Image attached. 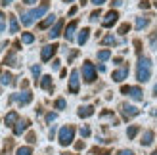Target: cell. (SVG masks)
Here are the masks:
<instances>
[{
    "instance_id": "1",
    "label": "cell",
    "mask_w": 157,
    "mask_h": 155,
    "mask_svg": "<svg viewBox=\"0 0 157 155\" xmlns=\"http://www.w3.org/2000/svg\"><path fill=\"white\" fill-rule=\"evenodd\" d=\"M151 77V59L146 56H140L138 63H136V79L140 82H147Z\"/></svg>"
},
{
    "instance_id": "2",
    "label": "cell",
    "mask_w": 157,
    "mask_h": 155,
    "mask_svg": "<svg viewBox=\"0 0 157 155\" xmlns=\"http://www.w3.org/2000/svg\"><path fill=\"white\" fill-rule=\"evenodd\" d=\"M46 12H48V4H42V6L35 8V10H31V12H27V13H23V15H21V23H23L25 27H29V25H33V23H35L38 17H42Z\"/></svg>"
},
{
    "instance_id": "3",
    "label": "cell",
    "mask_w": 157,
    "mask_h": 155,
    "mask_svg": "<svg viewBox=\"0 0 157 155\" xmlns=\"http://www.w3.org/2000/svg\"><path fill=\"white\" fill-rule=\"evenodd\" d=\"M73 138H75V127L67 125V127H63L59 130V138H58V140H59V144L63 146V148L73 144Z\"/></svg>"
},
{
    "instance_id": "4",
    "label": "cell",
    "mask_w": 157,
    "mask_h": 155,
    "mask_svg": "<svg viewBox=\"0 0 157 155\" xmlns=\"http://www.w3.org/2000/svg\"><path fill=\"white\" fill-rule=\"evenodd\" d=\"M82 77H84L86 82H94V81H96V67H94L90 61H84V65H82Z\"/></svg>"
},
{
    "instance_id": "5",
    "label": "cell",
    "mask_w": 157,
    "mask_h": 155,
    "mask_svg": "<svg viewBox=\"0 0 157 155\" xmlns=\"http://www.w3.org/2000/svg\"><path fill=\"white\" fill-rule=\"evenodd\" d=\"M12 100L17 102L19 105H27V104H31V100H33V94H31L29 90H23V92H19V94H13Z\"/></svg>"
},
{
    "instance_id": "6",
    "label": "cell",
    "mask_w": 157,
    "mask_h": 155,
    "mask_svg": "<svg viewBox=\"0 0 157 155\" xmlns=\"http://www.w3.org/2000/svg\"><path fill=\"white\" fill-rule=\"evenodd\" d=\"M121 111H123V115H124V119H132V117H136V115L140 113L138 107L130 105V104H123V105H121Z\"/></svg>"
},
{
    "instance_id": "7",
    "label": "cell",
    "mask_w": 157,
    "mask_h": 155,
    "mask_svg": "<svg viewBox=\"0 0 157 155\" xmlns=\"http://www.w3.org/2000/svg\"><path fill=\"white\" fill-rule=\"evenodd\" d=\"M59 48L58 44H50V46H44L42 48V52H40V59L42 61H48V59H52V56L56 54V50Z\"/></svg>"
},
{
    "instance_id": "8",
    "label": "cell",
    "mask_w": 157,
    "mask_h": 155,
    "mask_svg": "<svg viewBox=\"0 0 157 155\" xmlns=\"http://www.w3.org/2000/svg\"><path fill=\"white\" fill-rule=\"evenodd\" d=\"M69 92H71V94H77L78 92V71L77 69H73L71 77H69Z\"/></svg>"
},
{
    "instance_id": "9",
    "label": "cell",
    "mask_w": 157,
    "mask_h": 155,
    "mask_svg": "<svg viewBox=\"0 0 157 155\" xmlns=\"http://www.w3.org/2000/svg\"><path fill=\"white\" fill-rule=\"evenodd\" d=\"M117 17H119V13H117L115 10L107 12V13H105V17H104V21H101V25H104L105 29H107V27H113L115 23H117Z\"/></svg>"
},
{
    "instance_id": "10",
    "label": "cell",
    "mask_w": 157,
    "mask_h": 155,
    "mask_svg": "<svg viewBox=\"0 0 157 155\" xmlns=\"http://www.w3.org/2000/svg\"><path fill=\"white\" fill-rule=\"evenodd\" d=\"M127 77H128V67L123 65L121 69H117V71L113 73V81H115V82H123Z\"/></svg>"
},
{
    "instance_id": "11",
    "label": "cell",
    "mask_w": 157,
    "mask_h": 155,
    "mask_svg": "<svg viewBox=\"0 0 157 155\" xmlns=\"http://www.w3.org/2000/svg\"><path fill=\"white\" fill-rule=\"evenodd\" d=\"M61 29H63V21H56V25H54L52 29H50V33H48V36L50 38H58L59 35H61Z\"/></svg>"
},
{
    "instance_id": "12",
    "label": "cell",
    "mask_w": 157,
    "mask_h": 155,
    "mask_svg": "<svg viewBox=\"0 0 157 155\" xmlns=\"http://www.w3.org/2000/svg\"><path fill=\"white\" fill-rule=\"evenodd\" d=\"M75 29H77V21H71L69 25L65 27V33H63V36H65V40H69L71 42L73 40V35H75Z\"/></svg>"
},
{
    "instance_id": "13",
    "label": "cell",
    "mask_w": 157,
    "mask_h": 155,
    "mask_svg": "<svg viewBox=\"0 0 157 155\" xmlns=\"http://www.w3.org/2000/svg\"><path fill=\"white\" fill-rule=\"evenodd\" d=\"M77 115H78L81 119H84V117H90V115H94V107H92V105H82V107H78Z\"/></svg>"
},
{
    "instance_id": "14",
    "label": "cell",
    "mask_w": 157,
    "mask_h": 155,
    "mask_svg": "<svg viewBox=\"0 0 157 155\" xmlns=\"http://www.w3.org/2000/svg\"><path fill=\"white\" fill-rule=\"evenodd\" d=\"M27 127H29V121H17V125L13 127V134H15V136L23 134V132L27 130Z\"/></svg>"
},
{
    "instance_id": "15",
    "label": "cell",
    "mask_w": 157,
    "mask_h": 155,
    "mask_svg": "<svg viewBox=\"0 0 157 155\" xmlns=\"http://www.w3.org/2000/svg\"><path fill=\"white\" fill-rule=\"evenodd\" d=\"M38 84H40V88L44 90H52V77L50 75H44L40 81H38Z\"/></svg>"
},
{
    "instance_id": "16",
    "label": "cell",
    "mask_w": 157,
    "mask_h": 155,
    "mask_svg": "<svg viewBox=\"0 0 157 155\" xmlns=\"http://www.w3.org/2000/svg\"><path fill=\"white\" fill-rule=\"evenodd\" d=\"M15 125H17V113L10 111L6 115V127H15Z\"/></svg>"
},
{
    "instance_id": "17",
    "label": "cell",
    "mask_w": 157,
    "mask_h": 155,
    "mask_svg": "<svg viewBox=\"0 0 157 155\" xmlns=\"http://www.w3.org/2000/svg\"><path fill=\"white\" fill-rule=\"evenodd\" d=\"M128 96H132L136 102H140V100L144 98V96H142V88H140V86H130V94H128Z\"/></svg>"
},
{
    "instance_id": "18",
    "label": "cell",
    "mask_w": 157,
    "mask_h": 155,
    "mask_svg": "<svg viewBox=\"0 0 157 155\" xmlns=\"http://www.w3.org/2000/svg\"><path fill=\"white\" fill-rule=\"evenodd\" d=\"M88 36H90V29H82L81 31V33H78V38H77V40H78V44H86V40H88Z\"/></svg>"
},
{
    "instance_id": "19",
    "label": "cell",
    "mask_w": 157,
    "mask_h": 155,
    "mask_svg": "<svg viewBox=\"0 0 157 155\" xmlns=\"http://www.w3.org/2000/svg\"><path fill=\"white\" fill-rule=\"evenodd\" d=\"M140 142H142V146H150V144L153 142V132H151V130H146Z\"/></svg>"
},
{
    "instance_id": "20",
    "label": "cell",
    "mask_w": 157,
    "mask_h": 155,
    "mask_svg": "<svg viewBox=\"0 0 157 155\" xmlns=\"http://www.w3.org/2000/svg\"><path fill=\"white\" fill-rule=\"evenodd\" d=\"M54 21H56V15H48V17H46L42 23H38V29H46V27H50Z\"/></svg>"
},
{
    "instance_id": "21",
    "label": "cell",
    "mask_w": 157,
    "mask_h": 155,
    "mask_svg": "<svg viewBox=\"0 0 157 155\" xmlns=\"http://www.w3.org/2000/svg\"><path fill=\"white\" fill-rule=\"evenodd\" d=\"M147 23H150V19H147V17H136V29H138V31L146 29Z\"/></svg>"
},
{
    "instance_id": "22",
    "label": "cell",
    "mask_w": 157,
    "mask_h": 155,
    "mask_svg": "<svg viewBox=\"0 0 157 155\" xmlns=\"http://www.w3.org/2000/svg\"><path fill=\"white\" fill-rule=\"evenodd\" d=\"M101 44H104V46H113V44H117V38L113 35H107V36L101 38Z\"/></svg>"
},
{
    "instance_id": "23",
    "label": "cell",
    "mask_w": 157,
    "mask_h": 155,
    "mask_svg": "<svg viewBox=\"0 0 157 155\" xmlns=\"http://www.w3.org/2000/svg\"><path fill=\"white\" fill-rule=\"evenodd\" d=\"M17 31H19V23L13 15H10V33H17Z\"/></svg>"
},
{
    "instance_id": "24",
    "label": "cell",
    "mask_w": 157,
    "mask_h": 155,
    "mask_svg": "<svg viewBox=\"0 0 157 155\" xmlns=\"http://www.w3.org/2000/svg\"><path fill=\"white\" fill-rule=\"evenodd\" d=\"M0 82H2V84H13L15 81H13V77H12L10 73H2V79H0Z\"/></svg>"
},
{
    "instance_id": "25",
    "label": "cell",
    "mask_w": 157,
    "mask_h": 155,
    "mask_svg": "<svg viewBox=\"0 0 157 155\" xmlns=\"http://www.w3.org/2000/svg\"><path fill=\"white\" fill-rule=\"evenodd\" d=\"M21 42L23 44H31V42H35V36L31 35V33H23L21 35Z\"/></svg>"
},
{
    "instance_id": "26",
    "label": "cell",
    "mask_w": 157,
    "mask_h": 155,
    "mask_svg": "<svg viewBox=\"0 0 157 155\" xmlns=\"http://www.w3.org/2000/svg\"><path fill=\"white\" fill-rule=\"evenodd\" d=\"M4 63H6V65H12V67L19 65V63H17V59H15V56H13V54H10V56H8V58L4 59Z\"/></svg>"
},
{
    "instance_id": "27",
    "label": "cell",
    "mask_w": 157,
    "mask_h": 155,
    "mask_svg": "<svg viewBox=\"0 0 157 155\" xmlns=\"http://www.w3.org/2000/svg\"><path fill=\"white\" fill-rule=\"evenodd\" d=\"M109 56H111V52H109V50H100V52H98V59H100V61L109 59Z\"/></svg>"
},
{
    "instance_id": "28",
    "label": "cell",
    "mask_w": 157,
    "mask_h": 155,
    "mask_svg": "<svg viewBox=\"0 0 157 155\" xmlns=\"http://www.w3.org/2000/svg\"><path fill=\"white\" fill-rule=\"evenodd\" d=\"M17 155H33V149H31L29 146H23V148L17 149Z\"/></svg>"
},
{
    "instance_id": "29",
    "label": "cell",
    "mask_w": 157,
    "mask_h": 155,
    "mask_svg": "<svg viewBox=\"0 0 157 155\" xmlns=\"http://www.w3.org/2000/svg\"><path fill=\"white\" fill-rule=\"evenodd\" d=\"M150 44H151V48L157 50V31H153L151 36H150Z\"/></svg>"
},
{
    "instance_id": "30",
    "label": "cell",
    "mask_w": 157,
    "mask_h": 155,
    "mask_svg": "<svg viewBox=\"0 0 157 155\" xmlns=\"http://www.w3.org/2000/svg\"><path fill=\"white\" fill-rule=\"evenodd\" d=\"M138 134V127H128V130H127V136L130 138V140H132V138H134Z\"/></svg>"
},
{
    "instance_id": "31",
    "label": "cell",
    "mask_w": 157,
    "mask_h": 155,
    "mask_svg": "<svg viewBox=\"0 0 157 155\" xmlns=\"http://www.w3.org/2000/svg\"><path fill=\"white\" fill-rule=\"evenodd\" d=\"M65 105H67V104H65L63 98H58V100H56V109H65Z\"/></svg>"
},
{
    "instance_id": "32",
    "label": "cell",
    "mask_w": 157,
    "mask_h": 155,
    "mask_svg": "<svg viewBox=\"0 0 157 155\" xmlns=\"http://www.w3.org/2000/svg\"><path fill=\"white\" fill-rule=\"evenodd\" d=\"M128 29H130L128 23H123V25L119 27V33H121V35H127V33H128Z\"/></svg>"
},
{
    "instance_id": "33",
    "label": "cell",
    "mask_w": 157,
    "mask_h": 155,
    "mask_svg": "<svg viewBox=\"0 0 157 155\" xmlns=\"http://www.w3.org/2000/svg\"><path fill=\"white\" fill-rule=\"evenodd\" d=\"M100 15H101V12H100V10L92 12V13H90V21H98V17H100Z\"/></svg>"
},
{
    "instance_id": "34",
    "label": "cell",
    "mask_w": 157,
    "mask_h": 155,
    "mask_svg": "<svg viewBox=\"0 0 157 155\" xmlns=\"http://www.w3.org/2000/svg\"><path fill=\"white\" fill-rule=\"evenodd\" d=\"M81 136L88 138V136H90V128H88V127H82V128H81Z\"/></svg>"
},
{
    "instance_id": "35",
    "label": "cell",
    "mask_w": 157,
    "mask_h": 155,
    "mask_svg": "<svg viewBox=\"0 0 157 155\" xmlns=\"http://www.w3.org/2000/svg\"><path fill=\"white\" fill-rule=\"evenodd\" d=\"M31 71H33L35 77H38V75H40V67H38V65H33V67H31Z\"/></svg>"
},
{
    "instance_id": "36",
    "label": "cell",
    "mask_w": 157,
    "mask_h": 155,
    "mask_svg": "<svg viewBox=\"0 0 157 155\" xmlns=\"http://www.w3.org/2000/svg\"><path fill=\"white\" fill-rule=\"evenodd\" d=\"M27 142H29V144H35V142H36V136H35L33 132H29V136H27Z\"/></svg>"
},
{
    "instance_id": "37",
    "label": "cell",
    "mask_w": 157,
    "mask_h": 155,
    "mask_svg": "<svg viewBox=\"0 0 157 155\" xmlns=\"http://www.w3.org/2000/svg\"><path fill=\"white\" fill-rule=\"evenodd\" d=\"M46 121H48V123L56 121V113H48V115H46Z\"/></svg>"
},
{
    "instance_id": "38",
    "label": "cell",
    "mask_w": 157,
    "mask_h": 155,
    "mask_svg": "<svg viewBox=\"0 0 157 155\" xmlns=\"http://www.w3.org/2000/svg\"><path fill=\"white\" fill-rule=\"evenodd\" d=\"M140 8H142V10H147V8H150V2H147V0H142V2H140Z\"/></svg>"
},
{
    "instance_id": "39",
    "label": "cell",
    "mask_w": 157,
    "mask_h": 155,
    "mask_svg": "<svg viewBox=\"0 0 157 155\" xmlns=\"http://www.w3.org/2000/svg\"><path fill=\"white\" fill-rule=\"evenodd\" d=\"M90 2H92L94 6H101V4H104V2H105V0H90Z\"/></svg>"
},
{
    "instance_id": "40",
    "label": "cell",
    "mask_w": 157,
    "mask_h": 155,
    "mask_svg": "<svg viewBox=\"0 0 157 155\" xmlns=\"http://www.w3.org/2000/svg\"><path fill=\"white\" fill-rule=\"evenodd\" d=\"M84 148V142H77L75 144V149H82Z\"/></svg>"
},
{
    "instance_id": "41",
    "label": "cell",
    "mask_w": 157,
    "mask_h": 155,
    "mask_svg": "<svg viewBox=\"0 0 157 155\" xmlns=\"http://www.w3.org/2000/svg\"><path fill=\"white\" fill-rule=\"evenodd\" d=\"M121 92H123V94H130V86H123Z\"/></svg>"
},
{
    "instance_id": "42",
    "label": "cell",
    "mask_w": 157,
    "mask_h": 155,
    "mask_svg": "<svg viewBox=\"0 0 157 155\" xmlns=\"http://www.w3.org/2000/svg\"><path fill=\"white\" fill-rule=\"evenodd\" d=\"M54 69H59V59H54V63H52Z\"/></svg>"
},
{
    "instance_id": "43",
    "label": "cell",
    "mask_w": 157,
    "mask_h": 155,
    "mask_svg": "<svg viewBox=\"0 0 157 155\" xmlns=\"http://www.w3.org/2000/svg\"><path fill=\"white\" fill-rule=\"evenodd\" d=\"M117 155H134V153H132V151H127V149H124V151H119Z\"/></svg>"
},
{
    "instance_id": "44",
    "label": "cell",
    "mask_w": 157,
    "mask_h": 155,
    "mask_svg": "<svg viewBox=\"0 0 157 155\" xmlns=\"http://www.w3.org/2000/svg\"><path fill=\"white\" fill-rule=\"evenodd\" d=\"M12 2H13V0H2L0 4H2V6H8V4H12Z\"/></svg>"
},
{
    "instance_id": "45",
    "label": "cell",
    "mask_w": 157,
    "mask_h": 155,
    "mask_svg": "<svg viewBox=\"0 0 157 155\" xmlns=\"http://www.w3.org/2000/svg\"><path fill=\"white\" fill-rule=\"evenodd\" d=\"M23 2H25V4H36L38 0H23Z\"/></svg>"
},
{
    "instance_id": "46",
    "label": "cell",
    "mask_w": 157,
    "mask_h": 155,
    "mask_svg": "<svg viewBox=\"0 0 157 155\" xmlns=\"http://www.w3.org/2000/svg\"><path fill=\"white\" fill-rule=\"evenodd\" d=\"M4 29H6V25H4V21H0V33H2Z\"/></svg>"
},
{
    "instance_id": "47",
    "label": "cell",
    "mask_w": 157,
    "mask_h": 155,
    "mask_svg": "<svg viewBox=\"0 0 157 155\" xmlns=\"http://www.w3.org/2000/svg\"><path fill=\"white\" fill-rule=\"evenodd\" d=\"M153 94H155V96H157V84H155V88H153Z\"/></svg>"
},
{
    "instance_id": "48",
    "label": "cell",
    "mask_w": 157,
    "mask_h": 155,
    "mask_svg": "<svg viewBox=\"0 0 157 155\" xmlns=\"http://www.w3.org/2000/svg\"><path fill=\"white\" fill-rule=\"evenodd\" d=\"M2 19H4V13H2V12H0V21H2Z\"/></svg>"
},
{
    "instance_id": "49",
    "label": "cell",
    "mask_w": 157,
    "mask_h": 155,
    "mask_svg": "<svg viewBox=\"0 0 157 155\" xmlns=\"http://www.w3.org/2000/svg\"><path fill=\"white\" fill-rule=\"evenodd\" d=\"M63 2H73V0H63Z\"/></svg>"
},
{
    "instance_id": "50",
    "label": "cell",
    "mask_w": 157,
    "mask_h": 155,
    "mask_svg": "<svg viewBox=\"0 0 157 155\" xmlns=\"http://www.w3.org/2000/svg\"><path fill=\"white\" fill-rule=\"evenodd\" d=\"M151 155H157V149H155V151H153V153H151Z\"/></svg>"
},
{
    "instance_id": "51",
    "label": "cell",
    "mask_w": 157,
    "mask_h": 155,
    "mask_svg": "<svg viewBox=\"0 0 157 155\" xmlns=\"http://www.w3.org/2000/svg\"><path fill=\"white\" fill-rule=\"evenodd\" d=\"M81 2H82V4H86V0H81Z\"/></svg>"
}]
</instances>
